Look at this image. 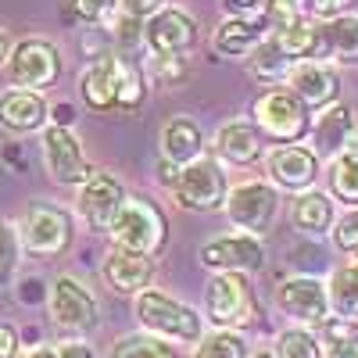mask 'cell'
I'll use <instances>...</instances> for the list:
<instances>
[{"label": "cell", "mask_w": 358, "mask_h": 358, "mask_svg": "<svg viewBox=\"0 0 358 358\" xmlns=\"http://www.w3.org/2000/svg\"><path fill=\"white\" fill-rule=\"evenodd\" d=\"M226 219L251 236H262L273 229L276 215H280V190L273 183H262V179H251V183H241L226 194L222 204Z\"/></svg>", "instance_id": "277c9868"}, {"label": "cell", "mask_w": 358, "mask_h": 358, "mask_svg": "<svg viewBox=\"0 0 358 358\" xmlns=\"http://www.w3.org/2000/svg\"><path fill=\"white\" fill-rule=\"evenodd\" d=\"M268 169V179H273L276 190H294V194H305L315 176H319V158L312 147H301V143H287V147H276L265 162Z\"/></svg>", "instance_id": "9a60e30c"}, {"label": "cell", "mask_w": 358, "mask_h": 358, "mask_svg": "<svg viewBox=\"0 0 358 358\" xmlns=\"http://www.w3.org/2000/svg\"><path fill=\"white\" fill-rule=\"evenodd\" d=\"M108 233L115 236V248H126V251H136L147 258L158 248H165V241H169L165 215L143 197H126Z\"/></svg>", "instance_id": "7a4b0ae2"}, {"label": "cell", "mask_w": 358, "mask_h": 358, "mask_svg": "<svg viewBox=\"0 0 358 358\" xmlns=\"http://www.w3.org/2000/svg\"><path fill=\"white\" fill-rule=\"evenodd\" d=\"M204 312L215 330H241L255 319V294L248 276L241 273H215L204 287Z\"/></svg>", "instance_id": "3957f363"}, {"label": "cell", "mask_w": 358, "mask_h": 358, "mask_svg": "<svg viewBox=\"0 0 358 358\" xmlns=\"http://www.w3.org/2000/svg\"><path fill=\"white\" fill-rule=\"evenodd\" d=\"M50 315L65 330H94L97 326V301L76 276H57L50 287Z\"/></svg>", "instance_id": "5bb4252c"}, {"label": "cell", "mask_w": 358, "mask_h": 358, "mask_svg": "<svg viewBox=\"0 0 358 358\" xmlns=\"http://www.w3.org/2000/svg\"><path fill=\"white\" fill-rule=\"evenodd\" d=\"M15 355H18V334L0 322V358H15Z\"/></svg>", "instance_id": "ee69618b"}, {"label": "cell", "mask_w": 358, "mask_h": 358, "mask_svg": "<svg viewBox=\"0 0 358 358\" xmlns=\"http://www.w3.org/2000/svg\"><path fill=\"white\" fill-rule=\"evenodd\" d=\"M194 358H248V344L241 334L233 330H215L197 341V355Z\"/></svg>", "instance_id": "1f68e13d"}, {"label": "cell", "mask_w": 358, "mask_h": 358, "mask_svg": "<svg viewBox=\"0 0 358 358\" xmlns=\"http://www.w3.org/2000/svg\"><path fill=\"white\" fill-rule=\"evenodd\" d=\"M290 62L276 50V43L273 40H262L251 54H248V72L258 79V83H276V79H283V76H290V69H287Z\"/></svg>", "instance_id": "f546056e"}, {"label": "cell", "mask_w": 358, "mask_h": 358, "mask_svg": "<svg viewBox=\"0 0 358 358\" xmlns=\"http://www.w3.org/2000/svg\"><path fill=\"white\" fill-rule=\"evenodd\" d=\"M290 219L301 233H312V236H322L330 233L334 226V201L319 194V190H305L294 197V208H290Z\"/></svg>", "instance_id": "603a6c76"}, {"label": "cell", "mask_w": 358, "mask_h": 358, "mask_svg": "<svg viewBox=\"0 0 358 358\" xmlns=\"http://www.w3.org/2000/svg\"><path fill=\"white\" fill-rule=\"evenodd\" d=\"M334 241H337V248H341V251L358 255V208H351V212L334 226Z\"/></svg>", "instance_id": "8d00e7d4"}, {"label": "cell", "mask_w": 358, "mask_h": 358, "mask_svg": "<svg viewBox=\"0 0 358 358\" xmlns=\"http://www.w3.org/2000/svg\"><path fill=\"white\" fill-rule=\"evenodd\" d=\"M251 358H276V351H258V355H251Z\"/></svg>", "instance_id": "681fc988"}, {"label": "cell", "mask_w": 358, "mask_h": 358, "mask_svg": "<svg viewBox=\"0 0 358 358\" xmlns=\"http://www.w3.org/2000/svg\"><path fill=\"white\" fill-rule=\"evenodd\" d=\"M57 358H97L94 348L83 344V341H65L62 348H57Z\"/></svg>", "instance_id": "7bdbcfd3"}, {"label": "cell", "mask_w": 358, "mask_h": 358, "mask_svg": "<svg viewBox=\"0 0 358 358\" xmlns=\"http://www.w3.org/2000/svg\"><path fill=\"white\" fill-rule=\"evenodd\" d=\"M172 194H176V204L187 208V212H219L229 194L219 158L201 155L197 162H190L172 183Z\"/></svg>", "instance_id": "5b68a950"}, {"label": "cell", "mask_w": 358, "mask_h": 358, "mask_svg": "<svg viewBox=\"0 0 358 358\" xmlns=\"http://www.w3.org/2000/svg\"><path fill=\"white\" fill-rule=\"evenodd\" d=\"M151 72H155L162 83H179V79H183V72H187V65H183V57H158V54H155Z\"/></svg>", "instance_id": "ab89813d"}, {"label": "cell", "mask_w": 358, "mask_h": 358, "mask_svg": "<svg viewBox=\"0 0 358 358\" xmlns=\"http://www.w3.org/2000/svg\"><path fill=\"white\" fill-rule=\"evenodd\" d=\"M265 36V25L262 22H241V18H229L215 29V50L226 54V57H241V54H251Z\"/></svg>", "instance_id": "d4e9b609"}, {"label": "cell", "mask_w": 358, "mask_h": 358, "mask_svg": "<svg viewBox=\"0 0 358 358\" xmlns=\"http://www.w3.org/2000/svg\"><path fill=\"white\" fill-rule=\"evenodd\" d=\"M330 183H334V197L337 201L358 208V143L348 147L341 158L330 162Z\"/></svg>", "instance_id": "f1b7e54d"}, {"label": "cell", "mask_w": 358, "mask_h": 358, "mask_svg": "<svg viewBox=\"0 0 358 358\" xmlns=\"http://www.w3.org/2000/svg\"><path fill=\"white\" fill-rule=\"evenodd\" d=\"M43 165L50 172L54 183L62 187H83L90 176V165H86V155L76 140L72 129H62V126H50L43 133Z\"/></svg>", "instance_id": "8fae6325"}, {"label": "cell", "mask_w": 358, "mask_h": 358, "mask_svg": "<svg viewBox=\"0 0 358 358\" xmlns=\"http://www.w3.org/2000/svg\"><path fill=\"white\" fill-rule=\"evenodd\" d=\"M126 201V190L122 183H118L115 176L108 172H94L83 183V194H79V215L83 222L94 229V233H108L115 215H118V208H122Z\"/></svg>", "instance_id": "4fadbf2b"}, {"label": "cell", "mask_w": 358, "mask_h": 358, "mask_svg": "<svg viewBox=\"0 0 358 358\" xmlns=\"http://www.w3.org/2000/svg\"><path fill=\"white\" fill-rule=\"evenodd\" d=\"M111 358H176V351L151 334H129L111 348Z\"/></svg>", "instance_id": "4dcf8cb0"}, {"label": "cell", "mask_w": 358, "mask_h": 358, "mask_svg": "<svg viewBox=\"0 0 358 358\" xmlns=\"http://www.w3.org/2000/svg\"><path fill=\"white\" fill-rule=\"evenodd\" d=\"M122 11L133 18H151L162 11V0H122Z\"/></svg>", "instance_id": "b9f144b4"}, {"label": "cell", "mask_w": 358, "mask_h": 358, "mask_svg": "<svg viewBox=\"0 0 358 358\" xmlns=\"http://www.w3.org/2000/svg\"><path fill=\"white\" fill-rule=\"evenodd\" d=\"M276 301L283 308V315H290L297 326H326L330 322V294H326V283H319L315 276H294L280 287Z\"/></svg>", "instance_id": "9c48e42d"}, {"label": "cell", "mask_w": 358, "mask_h": 358, "mask_svg": "<svg viewBox=\"0 0 358 358\" xmlns=\"http://www.w3.org/2000/svg\"><path fill=\"white\" fill-rule=\"evenodd\" d=\"M83 101L94 111H111L115 108V69L111 57H101L86 69L83 76Z\"/></svg>", "instance_id": "484cf974"}, {"label": "cell", "mask_w": 358, "mask_h": 358, "mask_svg": "<svg viewBox=\"0 0 358 358\" xmlns=\"http://www.w3.org/2000/svg\"><path fill=\"white\" fill-rule=\"evenodd\" d=\"M143 40L158 57H179L197 43V25L187 11L179 8H162L143 22Z\"/></svg>", "instance_id": "7c38bea8"}, {"label": "cell", "mask_w": 358, "mask_h": 358, "mask_svg": "<svg viewBox=\"0 0 358 358\" xmlns=\"http://www.w3.org/2000/svg\"><path fill=\"white\" fill-rule=\"evenodd\" d=\"M22 244L40 258H54L72 244V219L57 204H29L22 219Z\"/></svg>", "instance_id": "ba28073f"}, {"label": "cell", "mask_w": 358, "mask_h": 358, "mask_svg": "<svg viewBox=\"0 0 358 358\" xmlns=\"http://www.w3.org/2000/svg\"><path fill=\"white\" fill-rule=\"evenodd\" d=\"M136 319L151 337L158 341H179V344H197L201 341V315L176 297L162 290H143L136 294Z\"/></svg>", "instance_id": "6da1fadb"}, {"label": "cell", "mask_w": 358, "mask_h": 358, "mask_svg": "<svg viewBox=\"0 0 358 358\" xmlns=\"http://www.w3.org/2000/svg\"><path fill=\"white\" fill-rule=\"evenodd\" d=\"M201 262L215 273H258L265 265V248L258 236L251 233H229V236H215L201 248Z\"/></svg>", "instance_id": "30bf717a"}, {"label": "cell", "mask_w": 358, "mask_h": 358, "mask_svg": "<svg viewBox=\"0 0 358 358\" xmlns=\"http://www.w3.org/2000/svg\"><path fill=\"white\" fill-rule=\"evenodd\" d=\"M140 40H143V22L122 11V18L115 22V43H118V50H136Z\"/></svg>", "instance_id": "d590c367"}, {"label": "cell", "mask_w": 358, "mask_h": 358, "mask_svg": "<svg viewBox=\"0 0 358 358\" xmlns=\"http://www.w3.org/2000/svg\"><path fill=\"white\" fill-rule=\"evenodd\" d=\"M72 11L83 22H104L115 11V0H72Z\"/></svg>", "instance_id": "74e56055"}, {"label": "cell", "mask_w": 358, "mask_h": 358, "mask_svg": "<svg viewBox=\"0 0 358 358\" xmlns=\"http://www.w3.org/2000/svg\"><path fill=\"white\" fill-rule=\"evenodd\" d=\"M8 57H11V40H8L4 29H0V65H8Z\"/></svg>", "instance_id": "bcb514c9"}, {"label": "cell", "mask_w": 358, "mask_h": 358, "mask_svg": "<svg viewBox=\"0 0 358 358\" xmlns=\"http://www.w3.org/2000/svg\"><path fill=\"white\" fill-rule=\"evenodd\" d=\"M25 358H57V351H50V348H36V351H29Z\"/></svg>", "instance_id": "c3c4849f"}, {"label": "cell", "mask_w": 358, "mask_h": 358, "mask_svg": "<svg viewBox=\"0 0 358 358\" xmlns=\"http://www.w3.org/2000/svg\"><path fill=\"white\" fill-rule=\"evenodd\" d=\"M290 94L305 104V111H326L341 97V76L337 69L322 62H297L290 69Z\"/></svg>", "instance_id": "2e32d148"}, {"label": "cell", "mask_w": 358, "mask_h": 358, "mask_svg": "<svg viewBox=\"0 0 358 358\" xmlns=\"http://www.w3.org/2000/svg\"><path fill=\"white\" fill-rule=\"evenodd\" d=\"M276 358H322V344L315 341L312 330H305V326H290V330L280 334Z\"/></svg>", "instance_id": "d6a6232c"}, {"label": "cell", "mask_w": 358, "mask_h": 358, "mask_svg": "<svg viewBox=\"0 0 358 358\" xmlns=\"http://www.w3.org/2000/svg\"><path fill=\"white\" fill-rule=\"evenodd\" d=\"M268 15H273L276 25H290L297 18H305V0H273V4H268Z\"/></svg>", "instance_id": "f35d334b"}, {"label": "cell", "mask_w": 358, "mask_h": 358, "mask_svg": "<svg viewBox=\"0 0 358 358\" xmlns=\"http://www.w3.org/2000/svg\"><path fill=\"white\" fill-rule=\"evenodd\" d=\"M47 101L40 94H29V90H8L0 97V126L11 133H33L43 129L47 122Z\"/></svg>", "instance_id": "ffe728a7"}, {"label": "cell", "mask_w": 358, "mask_h": 358, "mask_svg": "<svg viewBox=\"0 0 358 358\" xmlns=\"http://www.w3.org/2000/svg\"><path fill=\"white\" fill-rule=\"evenodd\" d=\"M54 118H57V126H62V129H69V122H72V108H69V104H62Z\"/></svg>", "instance_id": "7dc6e473"}, {"label": "cell", "mask_w": 358, "mask_h": 358, "mask_svg": "<svg viewBox=\"0 0 358 358\" xmlns=\"http://www.w3.org/2000/svg\"><path fill=\"white\" fill-rule=\"evenodd\" d=\"M312 151L315 158H341L348 147H355V118L344 104H334L319 115V122L312 129Z\"/></svg>", "instance_id": "ac0fdd59"}, {"label": "cell", "mask_w": 358, "mask_h": 358, "mask_svg": "<svg viewBox=\"0 0 358 358\" xmlns=\"http://www.w3.org/2000/svg\"><path fill=\"white\" fill-rule=\"evenodd\" d=\"M111 69H115V108H122V111H133L143 104L147 97V79L143 72L126 62V57H115L111 54Z\"/></svg>", "instance_id": "4316f807"}, {"label": "cell", "mask_w": 358, "mask_h": 358, "mask_svg": "<svg viewBox=\"0 0 358 358\" xmlns=\"http://www.w3.org/2000/svg\"><path fill=\"white\" fill-rule=\"evenodd\" d=\"M18 268V233L8 219H0V287H4Z\"/></svg>", "instance_id": "e575fe53"}, {"label": "cell", "mask_w": 358, "mask_h": 358, "mask_svg": "<svg viewBox=\"0 0 358 358\" xmlns=\"http://www.w3.org/2000/svg\"><path fill=\"white\" fill-rule=\"evenodd\" d=\"M355 273H358V265H355Z\"/></svg>", "instance_id": "f907efd6"}, {"label": "cell", "mask_w": 358, "mask_h": 358, "mask_svg": "<svg viewBox=\"0 0 358 358\" xmlns=\"http://www.w3.org/2000/svg\"><path fill=\"white\" fill-rule=\"evenodd\" d=\"M8 76L18 90L43 94V90H50L57 83V76H62V54H57V47L47 43V40H22L18 47H11Z\"/></svg>", "instance_id": "8992f818"}, {"label": "cell", "mask_w": 358, "mask_h": 358, "mask_svg": "<svg viewBox=\"0 0 358 358\" xmlns=\"http://www.w3.org/2000/svg\"><path fill=\"white\" fill-rule=\"evenodd\" d=\"M326 294H330V312H337V319L344 322H358V273L355 265L337 268L326 283Z\"/></svg>", "instance_id": "83f0119b"}, {"label": "cell", "mask_w": 358, "mask_h": 358, "mask_svg": "<svg viewBox=\"0 0 358 358\" xmlns=\"http://www.w3.org/2000/svg\"><path fill=\"white\" fill-rule=\"evenodd\" d=\"M155 276V262L147 255H136V251H126V248H115L108 258H104V280L118 290V294H143L147 283Z\"/></svg>", "instance_id": "d6986e66"}, {"label": "cell", "mask_w": 358, "mask_h": 358, "mask_svg": "<svg viewBox=\"0 0 358 358\" xmlns=\"http://www.w3.org/2000/svg\"><path fill=\"white\" fill-rule=\"evenodd\" d=\"M158 143H162L165 165H172L179 172L204 155V133H201V126L194 122V118H187V115L169 118V122L162 126V140Z\"/></svg>", "instance_id": "e0dca14e"}, {"label": "cell", "mask_w": 358, "mask_h": 358, "mask_svg": "<svg viewBox=\"0 0 358 358\" xmlns=\"http://www.w3.org/2000/svg\"><path fill=\"white\" fill-rule=\"evenodd\" d=\"M215 151H219V158H226L233 165H251L262 155L258 129L248 122H226L215 136Z\"/></svg>", "instance_id": "7402d4cb"}, {"label": "cell", "mask_w": 358, "mask_h": 358, "mask_svg": "<svg viewBox=\"0 0 358 358\" xmlns=\"http://www.w3.org/2000/svg\"><path fill=\"white\" fill-rule=\"evenodd\" d=\"M348 4H351V0H312L315 15H322L326 22H330V18H337V11H344Z\"/></svg>", "instance_id": "f6af8a7d"}, {"label": "cell", "mask_w": 358, "mask_h": 358, "mask_svg": "<svg viewBox=\"0 0 358 358\" xmlns=\"http://www.w3.org/2000/svg\"><path fill=\"white\" fill-rule=\"evenodd\" d=\"M222 8H226V15H229V18L248 22V18H255V15L265 8V0H222Z\"/></svg>", "instance_id": "60d3db41"}, {"label": "cell", "mask_w": 358, "mask_h": 358, "mask_svg": "<svg viewBox=\"0 0 358 358\" xmlns=\"http://www.w3.org/2000/svg\"><path fill=\"white\" fill-rule=\"evenodd\" d=\"M276 50L287 57V62H315L319 57V25L297 18L290 25L276 29Z\"/></svg>", "instance_id": "cb8c5ba5"}, {"label": "cell", "mask_w": 358, "mask_h": 358, "mask_svg": "<svg viewBox=\"0 0 358 358\" xmlns=\"http://www.w3.org/2000/svg\"><path fill=\"white\" fill-rule=\"evenodd\" d=\"M319 57H337L344 65H358V18L337 15L319 25Z\"/></svg>", "instance_id": "44dd1931"}, {"label": "cell", "mask_w": 358, "mask_h": 358, "mask_svg": "<svg viewBox=\"0 0 358 358\" xmlns=\"http://www.w3.org/2000/svg\"><path fill=\"white\" fill-rule=\"evenodd\" d=\"M255 122L276 143H297L308 129V111L290 90H265L255 101Z\"/></svg>", "instance_id": "52a82bcc"}, {"label": "cell", "mask_w": 358, "mask_h": 358, "mask_svg": "<svg viewBox=\"0 0 358 358\" xmlns=\"http://www.w3.org/2000/svg\"><path fill=\"white\" fill-rule=\"evenodd\" d=\"M330 326V348L326 358H358V322H326Z\"/></svg>", "instance_id": "836d02e7"}]
</instances>
